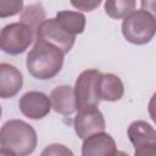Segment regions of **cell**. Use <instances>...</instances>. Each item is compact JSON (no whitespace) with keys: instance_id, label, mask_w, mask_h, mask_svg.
<instances>
[{"instance_id":"6da1fadb","label":"cell","mask_w":156,"mask_h":156,"mask_svg":"<svg viewBox=\"0 0 156 156\" xmlns=\"http://www.w3.org/2000/svg\"><path fill=\"white\" fill-rule=\"evenodd\" d=\"M65 54L54 44L41 39H35L33 48L29 50L26 66L30 76L35 79L46 80L54 78L62 68Z\"/></svg>"},{"instance_id":"7a4b0ae2","label":"cell","mask_w":156,"mask_h":156,"mask_svg":"<svg viewBox=\"0 0 156 156\" xmlns=\"http://www.w3.org/2000/svg\"><path fill=\"white\" fill-rule=\"evenodd\" d=\"M37 132L22 119H9L0 128V147L12 156H27L35 150Z\"/></svg>"},{"instance_id":"3957f363","label":"cell","mask_w":156,"mask_h":156,"mask_svg":"<svg viewBox=\"0 0 156 156\" xmlns=\"http://www.w3.org/2000/svg\"><path fill=\"white\" fill-rule=\"evenodd\" d=\"M122 34L134 45H145L155 35V16L147 10H136L127 15L122 22Z\"/></svg>"},{"instance_id":"277c9868","label":"cell","mask_w":156,"mask_h":156,"mask_svg":"<svg viewBox=\"0 0 156 156\" xmlns=\"http://www.w3.org/2000/svg\"><path fill=\"white\" fill-rule=\"evenodd\" d=\"M100 76H101V72L95 68L85 69L78 76L73 88L77 111L90 110L99 106Z\"/></svg>"},{"instance_id":"5b68a950","label":"cell","mask_w":156,"mask_h":156,"mask_svg":"<svg viewBox=\"0 0 156 156\" xmlns=\"http://www.w3.org/2000/svg\"><path fill=\"white\" fill-rule=\"evenodd\" d=\"M35 39V32L23 22L6 24L0 32V49L9 55L23 54Z\"/></svg>"},{"instance_id":"8992f818","label":"cell","mask_w":156,"mask_h":156,"mask_svg":"<svg viewBox=\"0 0 156 156\" xmlns=\"http://www.w3.org/2000/svg\"><path fill=\"white\" fill-rule=\"evenodd\" d=\"M135 155H154L156 152V130L145 121H134L127 130Z\"/></svg>"},{"instance_id":"52a82bcc","label":"cell","mask_w":156,"mask_h":156,"mask_svg":"<svg viewBox=\"0 0 156 156\" xmlns=\"http://www.w3.org/2000/svg\"><path fill=\"white\" fill-rule=\"evenodd\" d=\"M35 39H41L54 44L60 50H62L63 54H67L76 41V35L67 32L56 18H49L39 26L35 33Z\"/></svg>"},{"instance_id":"ba28073f","label":"cell","mask_w":156,"mask_h":156,"mask_svg":"<svg viewBox=\"0 0 156 156\" xmlns=\"http://www.w3.org/2000/svg\"><path fill=\"white\" fill-rule=\"evenodd\" d=\"M20 111L30 119H41L49 115L51 110L50 98L41 91H27L18 101Z\"/></svg>"},{"instance_id":"9c48e42d","label":"cell","mask_w":156,"mask_h":156,"mask_svg":"<svg viewBox=\"0 0 156 156\" xmlns=\"http://www.w3.org/2000/svg\"><path fill=\"white\" fill-rule=\"evenodd\" d=\"M74 132L79 139H84L94 133L104 132L106 128V122L101 111L95 107L90 110L78 111L73 119Z\"/></svg>"},{"instance_id":"30bf717a","label":"cell","mask_w":156,"mask_h":156,"mask_svg":"<svg viewBox=\"0 0 156 156\" xmlns=\"http://www.w3.org/2000/svg\"><path fill=\"white\" fill-rule=\"evenodd\" d=\"M117 154L115 139L104 132L94 133L83 139L82 155L83 156H112Z\"/></svg>"},{"instance_id":"8fae6325","label":"cell","mask_w":156,"mask_h":156,"mask_svg":"<svg viewBox=\"0 0 156 156\" xmlns=\"http://www.w3.org/2000/svg\"><path fill=\"white\" fill-rule=\"evenodd\" d=\"M23 87V76L13 65L0 63V98L10 99L17 95Z\"/></svg>"},{"instance_id":"7c38bea8","label":"cell","mask_w":156,"mask_h":156,"mask_svg":"<svg viewBox=\"0 0 156 156\" xmlns=\"http://www.w3.org/2000/svg\"><path fill=\"white\" fill-rule=\"evenodd\" d=\"M51 107L62 116H69L76 111L74 90L69 85H58L50 94Z\"/></svg>"},{"instance_id":"4fadbf2b","label":"cell","mask_w":156,"mask_h":156,"mask_svg":"<svg viewBox=\"0 0 156 156\" xmlns=\"http://www.w3.org/2000/svg\"><path fill=\"white\" fill-rule=\"evenodd\" d=\"M124 94V85L121 78L113 73H101L99 82V98L104 101L121 100Z\"/></svg>"},{"instance_id":"5bb4252c","label":"cell","mask_w":156,"mask_h":156,"mask_svg":"<svg viewBox=\"0 0 156 156\" xmlns=\"http://www.w3.org/2000/svg\"><path fill=\"white\" fill-rule=\"evenodd\" d=\"M57 22L69 33L77 35L84 32L85 29V16L78 11H58L56 13Z\"/></svg>"},{"instance_id":"9a60e30c","label":"cell","mask_w":156,"mask_h":156,"mask_svg":"<svg viewBox=\"0 0 156 156\" xmlns=\"http://www.w3.org/2000/svg\"><path fill=\"white\" fill-rule=\"evenodd\" d=\"M46 20V13L40 2H35L32 5L26 6L20 15V21L28 24L35 33L39 28V26Z\"/></svg>"},{"instance_id":"2e32d148","label":"cell","mask_w":156,"mask_h":156,"mask_svg":"<svg viewBox=\"0 0 156 156\" xmlns=\"http://www.w3.org/2000/svg\"><path fill=\"white\" fill-rule=\"evenodd\" d=\"M135 6L136 0H106L104 9L108 17L113 20H121L134 11Z\"/></svg>"},{"instance_id":"e0dca14e","label":"cell","mask_w":156,"mask_h":156,"mask_svg":"<svg viewBox=\"0 0 156 156\" xmlns=\"http://www.w3.org/2000/svg\"><path fill=\"white\" fill-rule=\"evenodd\" d=\"M23 0H0V18H7L21 13Z\"/></svg>"},{"instance_id":"ac0fdd59","label":"cell","mask_w":156,"mask_h":156,"mask_svg":"<svg viewBox=\"0 0 156 156\" xmlns=\"http://www.w3.org/2000/svg\"><path fill=\"white\" fill-rule=\"evenodd\" d=\"M69 1L74 9L84 12H90L96 10L102 2V0H69Z\"/></svg>"},{"instance_id":"d6986e66","label":"cell","mask_w":156,"mask_h":156,"mask_svg":"<svg viewBox=\"0 0 156 156\" xmlns=\"http://www.w3.org/2000/svg\"><path fill=\"white\" fill-rule=\"evenodd\" d=\"M41 155H73V152L62 144H51L41 151Z\"/></svg>"},{"instance_id":"ffe728a7","label":"cell","mask_w":156,"mask_h":156,"mask_svg":"<svg viewBox=\"0 0 156 156\" xmlns=\"http://www.w3.org/2000/svg\"><path fill=\"white\" fill-rule=\"evenodd\" d=\"M1 115H2V108H1V106H0V118H1Z\"/></svg>"}]
</instances>
